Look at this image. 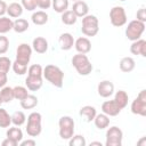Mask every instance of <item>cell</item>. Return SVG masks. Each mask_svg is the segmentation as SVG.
Wrapping results in <instances>:
<instances>
[{
	"mask_svg": "<svg viewBox=\"0 0 146 146\" xmlns=\"http://www.w3.org/2000/svg\"><path fill=\"white\" fill-rule=\"evenodd\" d=\"M42 76L56 88H62L64 84V72L54 64H48L43 67Z\"/></svg>",
	"mask_w": 146,
	"mask_h": 146,
	"instance_id": "obj_1",
	"label": "cell"
},
{
	"mask_svg": "<svg viewBox=\"0 0 146 146\" xmlns=\"http://www.w3.org/2000/svg\"><path fill=\"white\" fill-rule=\"evenodd\" d=\"M71 63H72V66L75 68V71L80 74V75H89L94 68L91 62L89 60L87 54H76L72 57L71 59Z\"/></svg>",
	"mask_w": 146,
	"mask_h": 146,
	"instance_id": "obj_2",
	"label": "cell"
},
{
	"mask_svg": "<svg viewBox=\"0 0 146 146\" xmlns=\"http://www.w3.org/2000/svg\"><path fill=\"white\" fill-rule=\"evenodd\" d=\"M25 131L32 138L38 137L41 133V131H42V115L39 112H32L31 114H29Z\"/></svg>",
	"mask_w": 146,
	"mask_h": 146,
	"instance_id": "obj_3",
	"label": "cell"
},
{
	"mask_svg": "<svg viewBox=\"0 0 146 146\" xmlns=\"http://www.w3.org/2000/svg\"><path fill=\"white\" fill-rule=\"evenodd\" d=\"M74 128H75V122L71 116L64 115V116L59 117L58 133L63 140H68L74 135Z\"/></svg>",
	"mask_w": 146,
	"mask_h": 146,
	"instance_id": "obj_4",
	"label": "cell"
},
{
	"mask_svg": "<svg viewBox=\"0 0 146 146\" xmlns=\"http://www.w3.org/2000/svg\"><path fill=\"white\" fill-rule=\"evenodd\" d=\"M81 31L86 36H95L99 32V22L95 15H86L82 17Z\"/></svg>",
	"mask_w": 146,
	"mask_h": 146,
	"instance_id": "obj_5",
	"label": "cell"
},
{
	"mask_svg": "<svg viewBox=\"0 0 146 146\" xmlns=\"http://www.w3.org/2000/svg\"><path fill=\"white\" fill-rule=\"evenodd\" d=\"M144 32H145V23L138 19H133L129 22L125 27V36L130 41H136L140 39Z\"/></svg>",
	"mask_w": 146,
	"mask_h": 146,
	"instance_id": "obj_6",
	"label": "cell"
},
{
	"mask_svg": "<svg viewBox=\"0 0 146 146\" xmlns=\"http://www.w3.org/2000/svg\"><path fill=\"white\" fill-rule=\"evenodd\" d=\"M110 21L111 24L115 27H121L127 24V13L122 6H114L110 10Z\"/></svg>",
	"mask_w": 146,
	"mask_h": 146,
	"instance_id": "obj_7",
	"label": "cell"
},
{
	"mask_svg": "<svg viewBox=\"0 0 146 146\" xmlns=\"http://www.w3.org/2000/svg\"><path fill=\"white\" fill-rule=\"evenodd\" d=\"M130 110L136 115L146 116V90L145 89L140 90L138 96L132 100Z\"/></svg>",
	"mask_w": 146,
	"mask_h": 146,
	"instance_id": "obj_8",
	"label": "cell"
},
{
	"mask_svg": "<svg viewBox=\"0 0 146 146\" xmlns=\"http://www.w3.org/2000/svg\"><path fill=\"white\" fill-rule=\"evenodd\" d=\"M122 140H123V132L119 127L113 125L107 129L106 140H105L106 146H121Z\"/></svg>",
	"mask_w": 146,
	"mask_h": 146,
	"instance_id": "obj_9",
	"label": "cell"
},
{
	"mask_svg": "<svg viewBox=\"0 0 146 146\" xmlns=\"http://www.w3.org/2000/svg\"><path fill=\"white\" fill-rule=\"evenodd\" d=\"M32 51H33L32 46H30L29 43H24L23 42V43L18 44V47L16 49V59L15 60L29 65V63L31 60Z\"/></svg>",
	"mask_w": 146,
	"mask_h": 146,
	"instance_id": "obj_10",
	"label": "cell"
},
{
	"mask_svg": "<svg viewBox=\"0 0 146 146\" xmlns=\"http://www.w3.org/2000/svg\"><path fill=\"white\" fill-rule=\"evenodd\" d=\"M43 84V76L42 75H33L27 74L25 79V87L30 91H38Z\"/></svg>",
	"mask_w": 146,
	"mask_h": 146,
	"instance_id": "obj_11",
	"label": "cell"
},
{
	"mask_svg": "<svg viewBox=\"0 0 146 146\" xmlns=\"http://www.w3.org/2000/svg\"><path fill=\"white\" fill-rule=\"evenodd\" d=\"M122 108L116 104L114 99L112 100H105L102 104V112L106 114L107 116H116L121 113Z\"/></svg>",
	"mask_w": 146,
	"mask_h": 146,
	"instance_id": "obj_12",
	"label": "cell"
},
{
	"mask_svg": "<svg viewBox=\"0 0 146 146\" xmlns=\"http://www.w3.org/2000/svg\"><path fill=\"white\" fill-rule=\"evenodd\" d=\"M97 92L103 98H108L114 94V84L110 80H103L97 86Z\"/></svg>",
	"mask_w": 146,
	"mask_h": 146,
	"instance_id": "obj_13",
	"label": "cell"
},
{
	"mask_svg": "<svg viewBox=\"0 0 146 146\" xmlns=\"http://www.w3.org/2000/svg\"><path fill=\"white\" fill-rule=\"evenodd\" d=\"M74 41L75 39L73 38V35L68 32H65V33H62L58 38V43H59V47L62 50H71L74 46Z\"/></svg>",
	"mask_w": 146,
	"mask_h": 146,
	"instance_id": "obj_14",
	"label": "cell"
},
{
	"mask_svg": "<svg viewBox=\"0 0 146 146\" xmlns=\"http://www.w3.org/2000/svg\"><path fill=\"white\" fill-rule=\"evenodd\" d=\"M74 48L79 54H88L91 50V42L87 36H80L74 41Z\"/></svg>",
	"mask_w": 146,
	"mask_h": 146,
	"instance_id": "obj_15",
	"label": "cell"
},
{
	"mask_svg": "<svg viewBox=\"0 0 146 146\" xmlns=\"http://www.w3.org/2000/svg\"><path fill=\"white\" fill-rule=\"evenodd\" d=\"M130 52L132 55H139L141 57H146V40L140 38L136 41H132L130 46Z\"/></svg>",
	"mask_w": 146,
	"mask_h": 146,
	"instance_id": "obj_16",
	"label": "cell"
},
{
	"mask_svg": "<svg viewBox=\"0 0 146 146\" xmlns=\"http://www.w3.org/2000/svg\"><path fill=\"white\" fill-rule=\"evenodd\" d=\"M71 10L76 15L78 18H82L86 15L89 14V6L84 1L78 0V1H74L73 2V6H72V9Z\"/></svg>",
	"mask_w": 146,
	"mask_h": 146,
	"instance_id": "obj_17",
	"label": "cell"
},
{
	"mask_svg": "<svg viewBox=\"0 0 146 146\" xmlns=\"http://www.w3.org/2000/svg\"><path fill=\"white\" fill-rule=\"evenodd\" d=\"M48 41L43 36H36L32 41V49L38 54H46L48 50Z\"/></svg>",
	"mask_w": 146,
	"mask_h": 146,
	"instance_id": "obj_18",
	"label": "cell"
},
{
	"mask_svg": "<svg viewBox=\"0 0 146 146\" xmlns=\"http://www.w3.org/2000/svg\"><path fill=\"white\" fill-rule=\"evenodd\" d=\"M119 67H120V70H121L122 72H124V73H130V72H132V71L135 70V67H136V62H135V59H133L132 57L127 56V57L121 58V60H120V63H119Z\"/></svg>",
	"mask_w": 146,
	"mask_h": 146,
	"instance_id": "obj_19",
	"label": "cell"
},
{
	"mask_svg": "<svg viewBox=\"0 0 146 146\" xmlns=\"http://www.w3.org/2000/svg\"><path fill=\"white\" fill-rule=\"evenodd\" d=\"M24 8L18 2H11L7 6V14L10 18H19L23 15Z\"/></svg>",
	"mask_w": 146,
	"mask_h": 146,
	"instance_id": "obj_20",
	"label": "cell"
},
{
	"mask_svg": "<svg viewBox=\"0 0 146 146\" xmlns=\"http://www.w3.org/2000/svg\"><path fill=\"white\" fill-rule=\"evenodd\" d=\"M79 114L86 120V122H91L94 121L96 114H97V111L94 106L91 105H86V106H82L79 111Z\"/></svg>",
	"mask_w": 146,
	"mask_h": 146,
	"instance_id": "obj_21",
	"label": "cell"
},
{
	"mask_svg": "<svg viewBox=\"0 0 146 146\" xmlns=\"http://www.w3.org/2000/svg\"><path fill=\"white\" fill-rule=\"evenodd\" d=\"M49 19V16L48 14L44 11V10H38V11H33L32 16H31V21L34 25H38V26H41V25H44Z\"/></svg>",
	"mask_w": 146,
	"mask_h": 146,
	"instance_id": "obj_22",
	"label": "cell"
},
{
	"mask_svg": "<svg viewBox=\"0 0 146 146\" xmlns=\"http://www.w3.org/2000/svg\"><path fill=\"white\" fill-rule=\"evenodd\" d=\"M94 123H95V127L97 129L104 130V129L110 127V116H107L103 112L99 114H96V116L94 119Z\"/></svg>",
	"mask_w": 146,
	"mask_h": 146,
	"instance_id": "obj_23",
	"label": "cell"
},
{
	"mask_svg": "<svg viewBox=\"0 0 146 146\" xmlns=\"http://www.w3.org/2000/svg\"><path fill=\"white\" fill-rule=\"evenodd\" d=\"M19 104L23 110H32L38 105V97L35 95L29 94L24 99H22L19 102Z\"/></svg>",
	"mask_w": 146,
	"mask_h": 146,
	"instance_id": "obj_24",
	"label": "cell"
},
{
	"mask_svg": "<svg viewBox=\"0 0 146 146\" xmlns=\"http://www.w3.org/2000/svg\"><path fill=\"white\" fill-rule=\"evenodd\" d=\"M6 136H7L8 138H11V139L16 140L18 144H19V141L24 138V137H23V131L21 130L19 127H16V125H14V127H8V129H7V131H6Z\"/></svg>",
	"mask_w": 146,
	"mask_h": 146,
	"instance_id": "obj_25",
	"label": "cell"
},
{
	"mask_svg": "<svg viewBox=\"0 0 146 146\" xmlns=\"http://www.w3.org/2000/svg\"><path fill=\"white\" fill-rule=\"evenodd\" d=\"M114 100L116 102V104L123 110L127 107L128 105V102H129V95L127 94V91L124 90H119L115 92L114 95Z\"/></svg>",
	"mask_w": 146,
	"mask_h": 146,
	"instance_id": "obj_26",
	"label": "cell"
},
{
	"mask_svg": "<svg viewBox=\"0 0 146 146\" xmlns=\"http://www.w3.org/2000/svg\"><path fill=\"white\" fill-rule=\"evenodd\" d=\"M14 21L8 16H1L0 17V34H6L9 31L13 30Z\"/></svg>",
	"mask_w": 146,
	"mask_h": 146,
	"instance_id": "obj_27",
	"label": "cell"
},
{
	"mask_svg": "<svg viewBox=\"0 0 146 146\" xmlns=\"http://www.w3.org/2000/svg\"><path fill=\"white\" fill-rule=\"evenodd\" d=\"M30 27V24L27 22V19L25 18H16L14 21V25H13V30L16 33H24L25 31H27Z\"/></svg>",
	"mask_w": 146,
	"mask_h": 146,
	"instance_id": "obj_28",
	"label": "cell"
},
{
	"mask_svg": "<svg viewBox=\"0 0 146 146\" xmlns=\"http://www.w3.org/2000/svg\"><path fill=\"white\" fill-rule=\"evenodd\" d=\"M60 19H62V23L65 25H74L78 21V17L71 9H67L64 13H62Z\"/></svg>",
	"mask_w": 146,
	"mask_h": 146,
	"instance_id": "obj_29",
	"label": "cell"
},
{
	"mask_svg": "<svg viewBox=\"0 0 146 146\" xmlns=\"http://www.w3.org/2000/svg\"><path fill=\"white\" fill-rule=\"evenodd\" d=\"M68 3H70L68 0H51V7L58 14H62L65 10H67Z\"/></svg>",
	"mask_w": 146,
	"mask_h": 146,
	"instance_id": "obj_30",
	"label": "cell"
},
{
	"mask_svg": "<svg viewBox=\"0 0 146 146\" xmlns=\"http://www.w3.org/2000/svg\"><path fill=\"white\" fill-rule=\"evenodd\" d=\"M26 121V115L23 111H16L13 113L11 115V124L16 125V127H21L25 123Z\"/></svg>",
	"mask_w": 146,
	"mask_h": 146,
	"instance_id": "obj_31",
	"label": "cell"
},
{
	"mask_svg": "<svg viewBox=\"0 0 146 146\" xmlns=\"http://www.w3.org/2000/svg\"><path fill=\"white\" fill-rule=\"evenodd\" d=\"M0 97L3 103H10L14 99V90L11 87L5 86L0 89Z\"/></svg>",
	"mask_w": 146,
	"mask_h": 146,
	"instance_id": "obj_32",
	"label": "cell"
},
{
	"mask_svg": "<svg viewBox=\"0 0 146 146\" xmlns=\"http://www.w3.org/2000/svg\"><path fill=\"white\" fill-rule=\"evenodd\" d=\"M11 124V115L7 112V110L0 107V128H8Z\"/></svg>",
	"mask_w": 146,
	"mask_h": 146,
	"instance_id": "obj_33",
	"label": "cell"
},
{
	"mask_svg": "<svg viewBox=\"0 0 146 146\" xmlns=\"http://www.w3.org/2000/svg\"><path fill=\"white\" fill-rule=\"evenodd\" d=\"M13 90H14V99H17L19 102L29 95V89L23 86H16L13 88Z\"/></svg>",
	"mask_w": 146,
	"mask_h": 146,
	"instance_id": "obj_34",
	"label": "cell"
},
{
	"mask_svg": "<svg viewBox=\"0 0 146 146\" xmlns=\"http://www.w3.org/2000/svg\"><path fill=\"white\" fill-rule=\"evenodd\" d=\"M11 68H13L14 73L17 75H24L25 73H27V65L19 63L17 60H14L11 63Z\"/></svg>",
	"mask_w": 146,
	"mask_h": 146,
	"instance_id": "obj_35",
	"label": "cell"
},
{
	"mask_svg": "<svg viewBox=\"0 0 146 146\" xmlns=\"http://www.w3.org/2000/svg\"><path fill=\"white\" fill-rule=\"evenodd\" d=\"M68 145L70 146H86L87 141L82 135H73L68 139Z\"/></svg>",
	"mask_w": 146,
	"mask_h": 146,
	"instance_id": "obj_36",
	"label": "cell"
},
{
	"mask_svg": "<svg viewBox=\"0 0 146 146\" xmlns=\"http://www.w3.org/2000/svg\"><path fill=\"white\" fill-rule=\"evenodd\" d=\"M11 60L6 56H0V71L8 73L11 68Z\"/></svg>",
	"mask_w": 146,
	"mask_h": 146,
	"instance_id": "obj_37",
	"label": "cell"
},
{
	"mask_svg": "<svg viewBox=\"0 0 146 146\" xmlns=\"http://www.w3.org/2000/svg\"><path fill=\"white\" fill-rule=\"evenodd\" d=\"M9 49V39L5 34H0V55H5Z\"/></svg>",
	"mask_w": 146,
	"mask_h": 146,
	"instance_id": "obj_38",
	"label": "cell"
},
{
	"mask_svg": "<svg viewBox=\"0 0 146 146\" xmlns=\"http://www.w3.org/2000/svg\"><path fill=\"white\" fill-rule=\"evenodd\" d=\"M21 5L27 11H34L36 9V0H21Z\"/></svg>",
	"mask_w": 146,
	"mask_h": 146,
	"instance_id": "obj_39",
	"label": "cell"
},
{
	"mask_svg": "<svg viewBox=\"0 0 146 146\" xmlns=\"http://www.w3.org/2000/svg\"><path fill=\"white\" fill-rule=\"evenodd\" d=\"M43 67L40 64H32L31 66L27 67V74H33V75H42Z\"/></svg>",
	"mask_w": 146,
	"mask_h": 146,
	"instance_id": "obj_40",
	"label": "cell"
},
{
	"mask_svg": "<svg viewBox=\"0 0 146 146\" xmlns=\"http://www.w3.org/2000/svg\"><path fill=\"white\" fill-rule=\"evenodd\" d=\"M36 7L40 9H49L51 7V0H36Z\"/></svg>",
	"mask_w": 146,
	"mask_h": 146,
	"instance_id": "obj_41",
	"label": "cell"
},
{
	"mask_svg": "<svg viewBox=\"0 0 146 146\" xmlns=\"http://www.w3.org/2000/svg\"><path fill=\"white\" fill-rule=\"evenodd\" d=\"M136 19H138L140 22H144V23L146 22V9L144 7H141V8H139L137 10V13H136Z\"/></svg>",
	"mask_w": 146,
	"mask_h": 146,
	"instance_id": "obj_42",
	"label": "cell"
},
{
	"mask_svg": "<svg viewBox=\"0 0 146 146\" xmlns=\"http://www.w3.org/2000/svg\"><path fill=\"white\" fill-rule=\"evenodd\" d=\"M7 82H8V73L0 71V89L2 87H5L7 84Z\"/></svg>",
	"mask_w": 146,
	"mask_h": 146,
	"instance_id": "obj_43",
	"label": "cell"
},
{
	"mask_svg": "<svg viewBox=\"0 0 146 146\" xmlns=\"http://www.w3.org/2000/svg\"><path fill=\"white\" fill-rule=\"evenodd\" d=\"M1 145H2V146H17V145H18V143H17L16 140L11 139V138L6 137V138L1 141Z\"/></svg>",
	"mask_w": 146,
	"mask_h": 146,
	"instance_id": "obj_44",
	"label": "cell"
},
{
	"mask_svg": "<svg viewBox=\"0 0 146 146\" xmlns=\"http://www.w3.org/2000/svg\"><path fill=\"white\" fill-rule=\"evenodd\" d=\"M18 145L19 146H35L36 145V141L34 139H25V140L22 139Z\"/></svg>",
	"mask_w": 146,
	"mask_h": 146,
	"instance_id": "obj_45",
	"label": "cell"
},
{
	"mask_svg": "<svg viewBox=\"0 0 146 146\" xmlns=\"http://www.w3.org/2000/svg\"><path fill=\"white\" fill-rule=\"evenodd\" d=\"M7 3L3 0H0V17L5 16V14H7Z\"/></svg>",
	"mask_w": 146,
	"mask_h": 146,
	"instance_id": "obj_46",
	"label": "cell"
},
{
	"mask_svg": "<svg viewBox=\"0 0 146 146\" xmlns=\"http://www.w3.org/2000/svg\"><path fill=\"white\" fill-rule=\"evenodd\" d=\"M138 146H146V137H143L138 143H137Z\"/></svg>",
	"mask_w": 146,
	"mask_h": 146,
	"instance_id": "obj_47",
	"label": "cell"
},
{
	"mask_svg": "<svg viewBox=\"0 0 146 146\" xmlns=\"http://www.w3.org/2000/svg\"><path fill=\"white\" fill-rule=\"evenodd\" d=\"M90 145L92 146V145H98V146H103V144L100 143V141H91L90 143Z\"/></svg>",
	"mask_w": 146,
	"mask_h": 146,
	"instance_id": "obj_48",
	"label": "cell"
},
{
	"mask_svg": "<svg viewBox=\"0 0 146 146\" xmlns=\"http://www.w3.org/2000/svg\"><path fill=\"white\" fill-rule=\"evenodd\" d=\"M2 103H3V102H2V99H1V97H0V107H1V105H2Z\"/></svg>",
	"mask_w": 146,
	"mask_h": 146,
	"instance_id": "obj_49",
	"label": "cell"
},
{
	"mask_svg": "<svg viewBox=\"0 0 146 146\" xmlns=\"http://www.w3.org/2000/svg\"><path fill=\"white\" fill-rule=\"evenodd\" d=\"M119 1H122L123 2V1H127V0H119Z\"/></svg>",
	"mask_w": 146,
	"mask_h": 146,
	"instance_id": "obj_50",
	"label": "cell"
},
{
	"mask_svg": "<svg viewBox=\"0 0 146 146\" xmlns=\"http://www.w3.org/2000/svg\"><path fill=\"white\" fill-rule=\"evenodd\" d=\"M72 1H73V2H74V1H78V0H72Z\"/></svg>",
	"mask_w": 146,
	"mask_h": 146,
	"instance_id": "obj_51",
	"label": "cell"
}]
</instances>
